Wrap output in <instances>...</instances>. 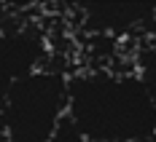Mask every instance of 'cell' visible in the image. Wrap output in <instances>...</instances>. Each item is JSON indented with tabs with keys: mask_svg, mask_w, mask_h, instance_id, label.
Instances as JSON below:
<instances>
[{
	"mask_svg": "<svg viewBox=\"0 0 156 142\" xmlns=\"http://www.w3.org/2000/svg\"><path fill=\"white\" fill-rule=\"evenodd\" d=\"M65 121L86 142H156V105L135 70L67 75Z\"/></svg>",
	"mask_w": 156,
	"mask_h": 142,
	"instance_id": "cell-1",
	"label": "cell"
},
{
	"mask_svg": "<svg viewBox=\"0 0 156 142\" xmlns=\"http://www.w3.org/2000/svg\"><path fill=\"white\" fill-rule=\"evenodd\" d=\"M67 118V75L41 67L8 91L0 131L8 142H51Z\"/></svg>",
	"mask_w": 156,
	"mask_h": 142,
	"instance_id": "cell-2",
	"label": "cell"
},
{
	"mask_svg": "<svg viewBox=\"0 0 156 142\" xmlns=\"http://www.w3.org/2000/svg\"><path fill=\"white\" fill-rule=\"evenodd\" d=\"M48 40L41 30H3L0 27V113L16 80L46 67Z\"/></svg>",
	"mask_w": 156,
	"mask_h": 142,
	"instance_id": "cell-3",
	"label": "cell"
},
{
	"mask_svg": "<svg viewBox=\"0 0 156 142\" xmlns=\"http://www.w3.org/2000/svg\"><path fill=\"white\" fill-rule=\"evenodd\" d=\"M83 30L94 35H129L137 30L156 32V0L148 3H78Z\"/></svg>",
	"mask_w": 156,
	"mask_h": 142,
	"instance_id": "cell-4",
	"label": "cell"
},
{
	"mask_svg": "<svg viewBox=\"0 0 156 142\" xmlns=\"http://www.w3.org/2000/svg\"><path fill=\"white\" fill-rule=\"evenodd\" d=\"M132 62H135V75L143 80L151 102L156 105V35H148L140 43Z\"/></svg>",
	"mask_w": 156,
	"mask_h": 142,
	"instance_id": "cell-5",
	"label": "cell"
},
{
	"mask_svg": "<svg viewBox=\"0 0 156 142\" xmlns=\"http://www.w3.org/2000/svg\"><path fill=\"white\" fill-rule=\"evenodd\" d=\"M51 142H86V140H83V137L76 131V129H73L67 121H65L62 126H59V131L54 134V140H51Z\"/></svg>",
	"mask_w": 156,
	"mask_h": 142,
	"instance_id": "cell-6",
	"label": "cell"
},
{
	"mask_svg": "<svg viewBox=\"0 0 156 142\" xmlns=\"http://www.w3.org/2000/svg\"><path fill=\"white\" fill-rule=\"evenodd\" d=\"M0 142H8V140H5V137H3V131H0Z\"/></svg>",
	"mask_w": 156,
	"mask_h": 142,
	"instance_id": "cell-7",
	"label": "cell"
}]
</instances>
